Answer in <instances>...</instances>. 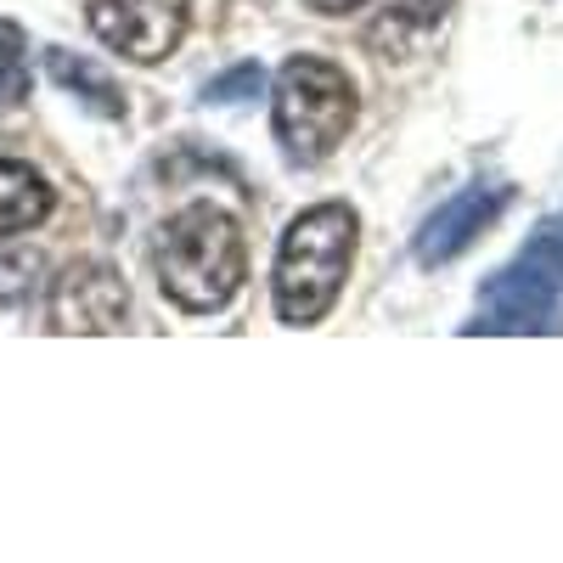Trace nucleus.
Wrapping results in <instances>:
<instances>
[{"label":"nucleus","instance_id":"1","mask_svg":"<svg viewBox=\"0 0 563 563\" xmlns=\"http://www.w3.org/2000/svg\"><path fill=\"white\" fill-rule=\"evenodd\" d=\"M153 265H158V288L175 310L214 316V310H225L231 299H238L243 276H249L243 225L214 203H192L158 231Z\"/></svg>","mask_w":563,"mask_h":563},{"label":"nucleus","instance_id":"2","mask_svg":"<svg viewBox=\"0 0 563 563\" xmlns=\"http://www.w3.org/2000/svg\"><path fill=\"white\" fill-rule=\"evenodd\" d=\"M355 265V209L350 203H310L276 249L271 271V299L282 327H316L333 316L344 276Z\"/></svg>","mask_w":563,"mask_h":563},{"label":"nucleus","instance_id":"3","mask_svg":"<svg viewBox=\"0 0 563 563\" xmlns=\"http://www.w3.org/2000/svg\"><path fill=\"white\" fill-rule=\"evenodd\" d=\"M355 85L327 57H288L271 85V130L294 164H321L344 147L355 124Z\"/></svg>","mask_w":563,"mask_h":563},{"label":"nucleus","instance_id":"4","mask_svg":"<svg viewBox=\"0 0 563 563\" xmlns=\"http://www.w3.org/2000/svg\"><path fill=\"white\" fill-rule=\"evenodd\" d=\"M563 305V220H547L479 294L474 333H536Z\"/></svg>","mask_w":563,"mask_h":563},{"label":"nucleus","instance_id":"5","mask_svg":"<svg viewBox=\"0 0 563 563\" xmlns=\"http://www.w3.org/2000/svg\"><path fill=\"white\" fill-rule=\"evenodd\" d=\"M192 0H90V34L130 63H164L186 40Z\"/></svg>","mask_w":563,"mask_h":563},{"label":"nucleus","instance_id":"6","mask_svg":"<svg viewBox=\"0 0 563 563\" xmlns=\"http://www.w3.org/2000/svg\"><path fill=\"white\" fill-rule=\"evenodd\" d=\"M507 198H512L507 180H474L467 192H456L451 203H440L429 220H422L417 243H411L417 265H422V271H440V265L462 260V254L496 225V214L507 209Z\"/></svg>","mask_w":563,"mask_h":563},{"label":"nucleus","instance_id":"7","mask_svg":"<svg viewBox=\"0 0 563 563\" xmlns=\"http://www.w3.org/2000/svg\"><path fill=\"white\" fill-rule=\"evenodd\" d=\"M130 316V288L113 265L79 260L52 282V333H119Z\"/></svg>","mask_w":563,"mask_h":563},{"label":"nucleus","instance_id":"8","mask_svg":"<svg viewBox=\"0 0 563 563\" xmlns=\"http://www.w3.org/2000/svg\"><path fill=\"white\" fill-rule=\"evenodd\" d=\"M52 203H57V192L40 169H29L18 158H0V238L34 231L45 214H52Z\"/></svg>","mask_w":563,"mask_h":563},{"label":"nucleus","instance_id":"9","mask_svg":"<svg viewBox=\"0 0 563 563\" xmlns=\"http://www.w3.org/2000/svg\"><path fill=\"white\" fill-rule=\"evenodd\" d=\"M45 74H52L68 97H79L90 113H102V119H119L124 113V90L90 57H74V52H63V45H52V52H45Z\"/></svg>","mask_w":563,"mask_h":563},{"label":"nucleus","instance_id":"10","mask_svg":"<svg viewBox=\"0 0 563 563\" xmlns=\"http://www.w3.org/2000/svg\"><path fill=\"white\" fill-rule=\"evenodd\" d=\"M45 282V260L34 249H7L0 254V310H23Z\"/></svg>","mask_w":563,"mask_h":563},{"label":"nucleus","instance_id":"11","mask_svg":"<svg viewBox=\"0 0 563 563\" xmlns=\"http://www.w3.org/2000/svg\"><path fill=\"white\" fill-rule=\"evenodd\" d=\"M29 97V52H23V29L0 18V108H18Z\"/></svg>","mask_w":563,"mask_h":563},{"label":"nucleus","instance_id":"12","mask_svg":"<svg viewBox=\"0 0 563 563\" xmlns=\"http://www.w3.org/2000/svg\"><path fill=\"white\" fill-rule=\"evenodd\" d=\"M260 85H265L260 63H238L231 74H220V79H214V85L203 90V97H209V102H249V97H254Z\"/></svg>","mask_w":563,"mask_h":563},{"label":"nucleus","instance_id":"13","mask_svg":"<svg viewBox=\"0 0 563 563\" xmlns=\"http://www.w3.org/2000/svg\"><path fill=\"white\" fill-rule=\"evenodd\" d=\"M384 12H389L400 29H434V23L451 12V0H384Z\"/></svg>","mask_w":563,"mask_h":563},{"label":"nucleus","instance_id":"14","mask_svg":"<svg viewBox=\"0 0 563 563\" xmlns=\"http://www.w3.org/2000/svg\"><path fill=\"white\" fill-rule=\"evenodd\" d=\"M310 12H327V18H339V12H355V7H366V0H305Z\"/></svg>","mask_w":563,"mask_h":563}]
</instances>
